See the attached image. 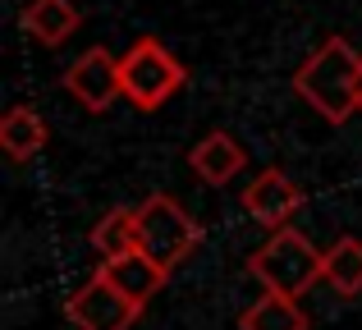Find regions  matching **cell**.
<instances>
[{
    "instance_id": "8fae6325",
    "label": "cell",
    "mask_w": 362,
    "mask_h": 330,
    "mask_svg": "<svg viewBox=\"0 0 362 330\" xmlns=\"http://www.w3.org/2000/svg\"><path fill=\"white\" fill-rule=\"evenodd\" d=\"M0 147H5L9 161H33L46 147V119L37 115L33 106H9L5 119H0Z\"/></svg>"
},
{
    "instance_id": "30bf717a",
    "label": "cell",
    "mask_w": 362,
    "mask_h": 330,
    "mask_svg": "<svg viewBox=\"0 0 362 330\" xmlns=\"http://www.w3.org/2000/svg\"><path fill=\"white\" fill-rule=\"evenodd\" d=\"M188 165H193V175L202 179V184H230L234 175H243V165H247V152L239 147V138L234 134H206L202 143L188 152Z\"/></svg>"
},
{
    "instance_id": "7c38bea8",
    "label": "cell",
    "mask_w": 362,
    "mask_h": 330,
    "mask_svg": "<svg viewBox=\"0 0 362 330\" xmlns=\"http://www.w3.org/2000/svg\"><path fill=\"white\" fill-rule=\"evenodd\" d=\"M321 280H326L339 298H358L362 294V239L344 234V239L330 243L326 257H321Z\"/></svg>"
},
{
    "instance_id": "52a82bcc",
    "label": "cell",
    "mask_w": 362,
    "mask_h": 330,
    "mask_svg": "<svg viewBox=\"0 0 362 330\" xmlns=\"http://www.w3.org/2000/svg\"><path fill=\"white\" fill-rule=\"evenodd\" d=\"M303 206V188L293 184L284 170H262L252 184H243V211L266 230H284L293 220V211Z\"/></svg>"
},
{
    "instance_id": "5bb4252c",
    "label": "cell",
    "mask_w": 362,
    "mask_h": 330,
    "mask_svg": "<svg viewBox=\"0 0 362 330\" xmlns=\"http://www.w3.org/2000/svg\"><path fill=\"white\" fill-rule=\"evenodd\" d=\"M239 330H308V312L298 307V298L262 294L252 307H243Z\"/></svg>"
},
{
    "instance_id": "8992f818",
    "label": "cell",
    "mask_w": 362,
    "mask_h": 330,
    "mask_svg": "<svg viewBox=\"0 0 362 330\" xmlns=\"http://www.w3.org/2000/svg\"><path fill=\"white\" fill-rule=\"evenodd\" d=\"M142 307L133 303V298H124L115 285H106V280L92 271L88 285H78L69 294V303H64V317L74 322V330H129L138 322Z\"/></svg>"
},
{
    "instance_id": "6da1fadb",
    "label": "cell",
    "mask_w": 362,
    "mask_h": 330,
    "mask_svg": "<svg viewBox=\"0 0 362 330\" xmlns=\"http://www.w3.org/2000/svg\"><path fill=\"white\" fill-rule=\"evenodd\" d=\"M293 92L330 124H349L362 110V55L349 37H326L293 69Z\"/></svg>"
},
{
    "instance_id": "277c9868",
    "label": "cell",
    "mask_w": 362,
    "mask_h": 330,
    "mask_svg": "<svg viewBox=\"0 0 362 330\" xmlns=\"http://www.w3.org/2000/svg\"><path fill=\"white\" fill-rule=\"evenodd\" d=\"M119 73H124V97L138 110H156L184 88V64L156 42V37H138L129 51L119 55Z\"/></svg>"
},
{
    "instance_id": "4fadbf2b",
    "label": "cell",
    "mask_w": 362,
    "mask_h": 330,
    "mask_svg": "<svg viewBox=\"0 0 362 330\" xmlns=\"http://www.w3.org/2000/svg\"><path fill=\"white\" fill-rule=\"evenodd\" d=\"M92 248H97L101 261L138 252V206H110V211L92 225Z\"/></svg>"
},
{
    "instance_id": "5b68a950",
    "label": "cell",
    "mask_w": 362,
    "mask_h": 330,
    "mask_svg": "<svg viewBox=\"0 0 362 330\" xmlns=\"http://www.w3.org/2000/svg\"><path fill=\"white\" fill-rule=\"evenodd\" d=\"M60 88L78 101L88 115H101L124 97V73H119V55H110L106 46L83 51L69 69L60 73Z\"/></svg>"
},
{
    "instance_id": "7a4b0ae2",
    "label": "cell",
    "mask_w": 362,
    "mask_h": 330,
    "mask_svg": "<svg viewBox=\"0 0 362 330\" xmlns=\"http://www.w3.org/2000/svg\"><path fill=\"white\" fill-rule=\"evenodd\" d=\"M321 257H326V252L312 248L308 234L284 225V230H271V239L247 257V276H252L266 294L303 298L321 280Z\"/></svg>"
},
{
    "instance_id": "9c48e42d",
    "label": "cell",
    "mask_w": 362,
    "mask_h": 330,
    "mask_svg": "<svg viewBox=\"0 0 362 330\" xmlns=\"http://www.w3.org/2000/svg\"><path fill=\"white\" fill-rule=\"evenodd\" d=\"M23 33L42 46H64L74 33L83 28V9L74 0H28L23 14H18Z\"/></svg>"
},
{
    "instance_id": "ba28073f",
    "label": "cell",
    "mask_w": 362,
    "mask_h": 330,
    "mask_svg": "<svg viewBox=\"0 0 362 330\" xmlns=\"http://www.w3.org/2000/svg\"><path fill=\"white\" fill-rule=\"evenodd\" d=\"M97 276L106 280V285H115L124 298H133L138 307H147L151 298L165 289L170 271H160L156 261L147 257V252H124V257H106V261H97Z\"/></svg>"
},
{
    "instance_id": "3957f363",
    "label": "cell",
    "mask_w": 362,
    "mask_h": 330,
    "mask_svg": "<svg viewBox=\"0 0 362 330\" xmlns=\"http://www.w3.org/2000/svg\"><path fill=\"white\" fill-rule=\"evenodd\" d=\"M202 243V225L184 211L170 193H151L138 206V252H147L160 271L184 266Z\"/></svg>"
}]
</instances>
